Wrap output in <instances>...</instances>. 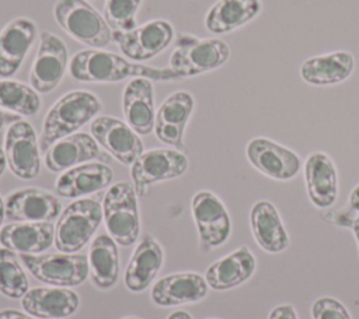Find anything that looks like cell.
<instances>
[{
  "label": "cell",
  "mask_w": 359,
  "mask_h": 319,
  "mask_svg": "<svg viewBox=\"0 0 359 319\" xmlns=\"http://www.w3.org/2000/svg\"><path fill=\"white\" fill-rule=\"evenodd\" d=\"M167 319H192V316L185 311H174L167 316Z\"/></svg>",
  "instance_id": "cell-38"
},
{
  "label": "cell",
  "mask_w": 359,
  "mask_h": 319,
  "mask_svg": "<svg viewBox=\"0 0 359 319\" xmlns=\"http://www.w3.org/2000/svg\"><path fill=\"white\" fill-rule=\"evenodd\" d=\"M304 180L309 199L316 207L327 208L337 201V168L325 153L316 151L307 157L304 162Z\"/></svg>",
  "instance_id": "cell-23"
},
{
  "label": "cell",
  "mask_w": 359,
  "mask_h": 319,
  "mask_svg": "<svg viewBox=\"0 0 359 319\" xmlns=\"http://www.w3.org/2000/svg\"><path fill=\"white\" fill-rule=\"evenodd\" d=\"M95 141L123 165H132L143 153L140 136L123 120L114 116H98L90 125Z\"/></svg>",
  "instance_id": "cell-12"
},
{
  "label": "cell",
  "mask_w": 359,
  "mask_h": 319,
  "mask_svg": "<svg viewBox=\"0 0 359 319\" xmlns=\"http://www.w3.org/2000/svg\"><path fill=\"white\" fill-rule=\"evenodd\" d=\"M257 260L247 246H240L230 255L213 262L205 273V280L212 290L226 291L236 288L251 278Z\"/></svg>",
  "instance_id": "cell-26"
},
{
  "label": "cell",
  "mask_w": 359,
  "mask_h": 319,
  "mask_svg": "<svg viewBox=\"0 0 359 319\" xmlns=\"http://www.w3.org/2000/svg\"><path fill=\"white\" fill-rule=\"evenodd\" d=\"M352 231H353V234H355L356 243H358V248H359V217L355 218V221L352 222Z\"/></svg>",
  "instance_id": "cell-40"
},
{
  "label": "cell",
  "mask_w": 359,
  "mask_h": 319,
  "mask_svg": "<svg viewBox=\"0 0 359 319\" xmlns=\"http://www.w3.org/2000/svg\"><path fill=\"white\" fill-rule=\"evenodd\" d=\"M142 0H105L104 18L112 32H128L136 28V13Z\"/></svg>",
  "instance_id": "cell-33"
},
{
  "label": "cell",
  "mask_w": 359,
  "mask_h": 319,
  "mask_svg": "<svg viewBox=\"0 0 359 319\" xmlns=\"http://www.w3.org/2000/svg\"><path fill=\"white\" fill-rule=\"evenodd\" d=\"M53 17L69 36L90 49H104L112 41V29L104 15L86 0H57Z\"/></svg>",
  "instance_id": "cell-4"
},
{
  "label": "cell",
  "mask_w": 359,
  "mask_h": 319,
  "mask_svg": "<svg viewBox=\"0 0 359 319\" xmlns=\"http://www.w3.org/2000/svg\"><path fill=\"white\" fill-rule=\"evenodd\" d=\"M191 210L199 239L208 249L217 248L229 239L231 232L230 215L215 193L209 190L195 193Z\"/></svg>",
  "instance_id": "cell-13"
},
{
  "label": "cell",
  "mask_w": 359,
  "mask_h": 319,
  "mask_svg": "<svg viewBox=\"0 0 359 319\" xmlns=\"http://www.w3.org/2000/svg\"><path fill=\"white\" fill-rule=\"evenodd\" d=\"M268 319H299L294 308L289 304H282L275 306L271 312Z\"/></svg>",
  "instance_id": "cell-35"
},
{
  "label": "cell",
  "mask_w": 359,
  "mask_h": 319,
  "mask_svg": "<svg viewBox=\"0 0 359 319\" xmlns=\"http://www.w3.org/2000/svg\"><path fill=\"white\" fill-rule=\"evenodd\" d=\"M349 206L352 207V210L359 211V185H356L349 196Z\"/></svg>",
  "instance_id": "cell-37"
},
{
  "label": "cell",
  "mask_w": 359,
  "mask_h": 319,
  "mask_svg": "<svg viewBox=\"0 0 359 319\" xmlns=\"http://www.w3.org/2000/svg\"><path fill=\"white\" fill-rule=\"evenodd\" d=\"M55 242V227L50 221L11 222L0 229V243L20 255H38Z\"/></svg>",
  "instance_id": "cell-25"
},
{
  "label": "cell",
  "mask_w": 359,
  "mask_h": 319,
  "mask_svg": "<svg viewBox=\"0 0 359 319\" xmlns=\"http://www.w3.org/2000/svg\"><path fill=\"white\" fill-rule=\"evenodd\" d=\"M194 106L195 99L188 91H175L168 95L156 112L153 130L157 139L161 143L185 153L184 132Z\"/></svg>",
  "instance_id": "cell-15"
},
{
  "label": "cell",
  "mask_w": 359,
  "mask_h": 319,
  "mask_svg": "<svg viewBox=\"0 0 359 319\" xmlns=\"http://www.w3.org/2000/svg\"><path fill=\"white\" fill-rule=\"evenodd\" d=\"M28 277L17 255L0 248V292L11 299H21L28 288Z\"/></svg>",
  "instance_id": "cell-32"
},
{
  "label": "cell",
  "mask_w": 359,
  "mask_h": 319,
  "mask_svg": "<svg viewBox=\"0 0 359 319\" xmlns=\"http://www.w3.org/2000/svg\"><path fill=\"white\" fill-rule=\"evenodd\" d=\"M313 319H352L342 302L332 297H320L311 305Z\"/></svg>",
  "instance_id": "cell-34"
},
{
  "label": "cell",
  "mask_w": 359,
  "mask_h": 319,
  "mask_svg": "<svg viewBox=\"0 0 359 319\" xmlns=\"http://www.w3.org/2000/svg\"><path fill=\"white\" fill-rule=\"evenodd\" d=\"M102 105L88 91H70L62 95L48 111L39 139V150L45 153L57 140L73 134L87 122L95 119Z\"/></svg>",
  "instance_id": "cell-2"
},
{
  "label": "cell",
  "mask_w": 359,
  "mask_h": 319,
  "mask_svg": "<svg viewBox=\"0 0 359 319\" xmlns=\"http://www.w3.org/2000/svg\"><path fill=\"white\" fill-rule=\"evenodd\" d=\"M122 109L126 123L139 134L146 136L154 129V91L151 80L133 77L122 95Z\"/></svg>",
  "instance_id": "cell-22"
},
{
  "label": "cell",
  "mask_w": 359,
  "mask_h": 319,
  "mask_svg": "<svg viewBox=\"0 0 359 319\" xmlns=\"http://www.w3.org/2000/svg\"><path fill=\"white\" fill-rule=\"evenodd\" d=\"M188 169L185 153L175 148H153L143 151L130 165V176L137 196H144L153 183L175 179Z\"/></svg>",
  "instance_id": "cell-8"
},
{
  "label": "cell",
  "mask_w": 359,
  "mask_h": 319,
  "mask_svg": "<svg viewBox=\"0 0 359 319\" xmlns=\"http://www.w3.org/2000/svg\"><path fill=\"white\" fill-rule=\"evenodd\" d=\"M101 206L105 227L112 239L121 246L133 245L140 232L135 187L125 180L109 186Z\"/></svg>",
  "instance_id": "cell-6"
},
{
  "label": "cell",
  "mask_w": 359,
  "mask_h": 319,
  "mask_svg": "<svg viewBox=\"0 0 359 319\" xmlns=\"http://www.w3.org/2000/svg\"><path fill=\"white\" fill-rule=\"evenodd\" d=\"M0 319H36L31 315H28L27 312H20L15 309H4L0 311Z\"/></svg>",
  "instance_id": "cell-36"
},
{
  "label": "cell",
  "mask_w": 359,
  "mask_h": 319,
  "mask_svg": "<svg viewBox=\"0 0 359 319\" xmlns=\"http://www.w3.org/2000/svg\"><path fill=\"white\" fill-rule=\"evenodd\" d=\"M114 172L102 162H86L73 166L56 179V193L66 199H76L95 193L112 183Z\"/></svg>",
  "instance_id": "cell-24"
},
{
  "label": "cell",
  "mask_w": 359,
  "mask_h": 319,
  "mask_svg": "<svg viewBox=\"0 0 359 319\" xmlns=\"http://www.w3.org/2000/svg\"><path fill=\"white\" fill-rule=\"evenodd\" d=\"M21 305L36 319H63L79 309L80 298L77 292L65 287H35L25 292Z\"/></svg>",
  "instance_id": "cell-19"
},
{
  "label": "cell",
  "mask_w": 359,
  "mask_h": 319,
  "mask_svg": "<svg viewBox=\"0 0 359 319\" xmlns=\"http://www.w3.org/2000/svg\"><path fill=\"white\" fill-rule=\"evenodd\" d=\"M230 57L229 45L219 38H196L178 34L170 55V69L180 78L195 77L222 67Z\"/></svg>",
  "instance_id": "cell-3"
},
{
  "label": "cell",
  "mask_w": 359,
  "mask_h": 319,
  "mask_svg": "<svg viewBox=\"0 0 359 319\" xmlns=\"http://www.w3.org/2000/svg\"><path fill=\"white\" fill-rule=\"evenodd\" d=\"M4 207L6 218L14 222L52 221L62 213L60 200L39 187H25L10 193Z\"/></svg>",
  "instance_id": "cell-16"
},
{
  "label": "cell",
  "mask_w": 359,
  "mask_h": 319,
  "mask_svg": "<svg viewBox=\"0 0 359 319\" xmlns=\"http://www.w3.org/2000/svg\"><path fill=\"white\" fill-rule=\"evenodd\" d=\"M93 160L104 161L105 157L91 134L73 133L53 143L43 157L45 166L50 172H65L73 166Z\"/></svg>",
  "instance_id": "cell-18"
},
{
  "label": "cell",
  "mask_w": 359,
  "mask_h": 319,
  "mask_svg": "<svg viewBox=\"0 0 359 319\" xmlns=\"http://www.w3.org/2000/svg\"><path fill=\"white\" fill-rule=\"evenodd\" d=\"M164 260V252L160 243L146 235L140 239L125 269L123 281L129 291H144L156 278Z\"/></svg>",
  "instance_id": "cell-28"
},
{
  "label": "cell",
  "mask_w": 359,
  "mask_h": 319,
  "mask_svg": "<svg viewBox=\"0 0 359 319\" xmlns=\"http://www.w3.org/2000/svg\"><path fill=\"white\" fill-rule=\"evenodd\" d=\"M245 155L257 171L275 180H290L302 168V161L294 151L265 137L250 140Z\"/></svg>",
  "instance_id": "cell-14"
},
{
  "label": "cell",
  "mask_w": 359,
  "mask_h": 319,
  "mask_svg": "<svg viewBox=\"0 0 359 319\" xmlns=\"http://www.w3.org/2000/svg\"><path fill=\"white\" fill-rule=\"evenodd\" d=\"M208 319H216V318H208Z\"/></svg>",
  "instance_id": "cell-44"
},
{
  "label": "cell",
  "mask_w": 359,
  "mask_h": 319,
  "mask_svg": "<svg viewBox=\"0 0 359 319\" xmlns=\"http://www.w3.org/2000/svg\"><path fill=\"white\" fill-rule=\"evenodd\" d=\"M102 220V206L97 200L84 197L72 201L57 217L53 245L59 252H79L95 234Z\"/></svg>",
  "instance_id": "cell-5"
},
{
  "label": "cell",
  "mask_w": 359,
  "mask_h": 319,
  "mask_svg": "<svg viewBox=\"0 0 359 319\" xmlns=\"http://www.w3.org/2000/svg\"><path fill=\"white\" fill-rule=\"evenodd\" d=\"M36 36V25L27 17L11 20L0 31V77L7 78L18 71Z\"/></svg>",
  "instance_id": "cell-17"
},
{
  "label": "cell",
  "mask_w": 359,
  "mask_h": 319,
  "mask_svg": "<svg viewBox=\"0 0 359 319\" xmlns=\"http://www.w3.org/2000/svg\"><path fill=\"white\" fill-rule=\"evenodd\" d=\"M69 67V55L65 42L49 31H42L39 46L29 71V84L39 94L53 91Z\"/></svg>",
  "instance_id": "cell-9"
},
{
  "label": "cell",
  "mask_w": 359,
  "mask_h": 319,
  "mask_svg": "<svg viewBox=\"0 0 359 319\" xmlns=\"http://www.w3.org/2000/svg\"><path fill=\"white\" fill-rule=\"evenodd\" d=\"M262 10L261 0H217L205 15V28L216 35L233 32Z\"/></svg>",
  "instance_id": "cell-29"
},
{
  "label": "cell",
  "mask_w": 359,
  "mask_h": 319,
  "mask_svg": "<svg viewBox=\"0 0 359 319\" xmlns=\"http://www.w3.org/2000/svg\"><path fill=\"white\" fill-rule=\"evenodd\" d=\"M0 108L21 116H34L41 109L39 92L21 81L3 78L0 80Z\"/></svg>",
  "instance_id": "cell-31"
},
{
  "label": "cell",
  "mask_w": 359,
  "mask_h": 319,
  "mask_svg": "<svg viewBox=\"0 0 359 319\" xmlns=\"http://www.w3.org/2000/svg\"><path fill=\"white\" fill-rule=\"evenodd\" d=\"M121 52L132 62H146L163 52L174 39V28L167 20H151L128 32H112Z\"/></svg>",
  "instance_id": "cell-10"
},
{
  "label": "cell",
  "mask_w": 359,
  "mask_h": 319,
  "mask_svg": "<svg viewBox=\"0 0 359 319\" xmlns=\"http://www.w3.org/2000/svg\"><path fill=\"white\" fill-rule=\"evenodd\" d=\"M4 154L10 171L17 178L29 180L39 175V146L31 123L15 120L10 125L4 136Z\"/></svg>",
  "instance_id": "cell-11"
},
{
  "label": "cell",
  "mask_w": 359,
  "mask_h": 319,
  "mask_svg": "<svg viewBox=\"0 0 359 319\" xmlns=\"http://www.w3.org/2000/svg\"><path fill=\"white\" fill-rule=\"evenodd\" d=\"M29 273L41 283L56 287L80 285L90 276L88 256L84 253L20 255Z\"/></svg>",
  "instance_id": "cell-7"
},
{
  "label": "cell",
  "mask_w": 359,
  "mask_h": 319,
  "mask_svg": "<svg viewBox=\"0 0 359 319\" xmlns=\"http://www.w3.org/2000/svg\"><path fill=\"white\" fill-rule=\"evenodd\" d=\"M355 70V57L348 50H334L306 59L299 69L304 83L314 87H331L346 81Z\"/></svg>",
  "instance_id": "cell-20"
},
{
  "label": "cell",
  "mask_w": 359,
  "mask_h": 319,
  "mask_svg": "<svg viewBox=\"0 0 359 319\" xmlns=\"http://www.w3.org/2000/svg\"><path fill=\"white\" fill-rule=\"evenodd\" d=\"M123 319H137V318H132V316H130V318H123Z\"/></svg>",
  "instance_id": "cell-43"
},
{
  "label": "cell",
  "mask_w": 359,
  "mask_h": 319,
  "mask_svg": "<svg viewBox=\"0 0 359 319\" xmlns=\"http://www.w3.org/2000/svg\"><path fill=\"white\" fill-rule=\"evenodd\" d=\"M205 277L194 271L168 274L151 287V301L158 306H177L202 301L208 295Z\"/></svg>",
  "instance_id": "cell-21"
},
{
  "label": "cell",
  "mask_w": 359,
  "mask_h": 319,
  "mask_svg": "<svg viewBox=\"0 0 359 319\" xmlns=\"http://www.w3.org/2000/svg\"><path fill=\"white\" fill-rule=\"evenodd\" d=\"M4 218H6V207H4V201L0 196V229H1V224H3Z\"/></svg>",
  "instance_id": "cell-41"
},
{
  "label": "cell",
  "mask_w": 359,
  "mask_h": 319,
  "mask_svg": "<svg viewBox=\"0 0 359 319\" xmlns=\"http://www.w3.org/2000/svg\"><path fill=\"white\" fill-rule=\"evenodd\" d=\"M90 277L95 287L108 290L115 285L119 276L118 243L108 234H100L91 242L88 252Z\"/></svg>",
  "instance_id": "cell-30"
},
{
  "label": "cell",
  "mask_w": 359,
  "mask_h": 319,
  "mask_svg": "<svg viewBox=\"0 0 359 319\" xmlns=\"http://www.w3.org/2000/svg\"><path fill=\"white\" fill-rule=\"evenodd\" d=\"M69 73L80 83H118L128 77H144L151 81H171L180 78L170 67L156 69L142 66L102 49H84L77 52L69 63Z\"/></svg>",
  "instance_id": "cell-1"
},
{
  "label": "cell",
  "mask_w": 359,
  "mask_h": 319,
  "mask_svg": "<svg viewBox=\"0 0 359 319\" xmlns=\"http://www.w3.org/2000/svg\"><path fill=\"white\" fill-rule=\"evenodd\" d=\"M250 227L255 242L265 252L280 253L289 246V235L271 201L259 200L251 207Z\"/></svg>",
  "instance_id": "cell-27"
},
{
  "label": "cell",
  "mask_w": 359,
  "mask_h": 319,
  "mask_svg": "<svg viewBox=\"0 0 359 319\" xmlns=\"http://www.w3.org/2000/svg\"><path fill=\"white\" fill-rule=\"evenodd\" d=\"M6 119H7V116H6V113L0 109V130L3 129V126H4V122H6Z\"/></svg>",
  "instance_id": "cell-42"
},
{
  "label": "cell",
  "mask_w": 359,
  "mask_h": 319,
  "mask_svg": "<svg viewBox=\"0 0 359 319\" xmlns=\"http://www.w3.org/2000/svg\"><path fill=\"white\" fill-rule=\"evenodd\" d=\"M6 164H7V161H6V154H4V150H3V147H1V144H0V176L3 175V172H4V169H6Z\"/></svg>",
  "instance_id": "cell-39"
}]
</instances>
